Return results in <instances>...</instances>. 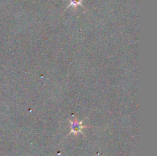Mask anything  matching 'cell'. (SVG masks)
<instances>
[{
	"mask_svg": "<svg viewBox=\"0 0 157 156\" xmlns=\"http://www.w3.org/2000/svg\"><path fill=\"white\" fill-rule=\"evenodd\" d=\"M71 123V134H75L77 135L78 133H82L83 128H86L87 126H84L82 125L83 121H80L78 122V120H70Z\"/></svg>",
	"mask_w": 157,
	"mask_h": 156,
	"instance_id": "1",
	"label": "cell"
},
{
	"mask_svg": "<svg viewBox=\"0 0 157 156\" xmlns=\"http://www.w3.org/2000/svg\"><path fill=\"white\" fill-rule=\"evenodd\" d=\"M81 2V0H71V6H77Z\"/></svg>",
	"mask_w": 157,
	"mask_h": 156,
	"instance_id": "2",
	"label": "cell"
}]
</instances>
